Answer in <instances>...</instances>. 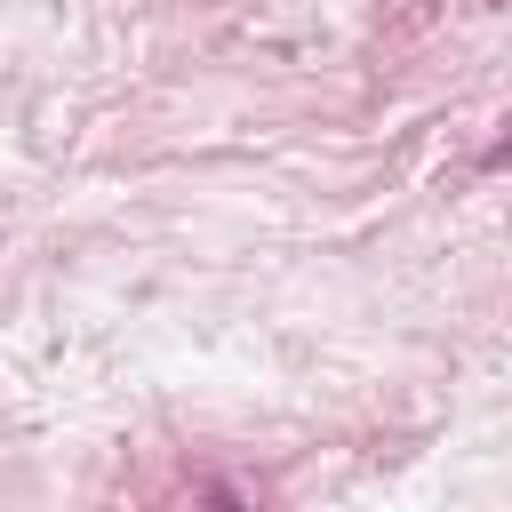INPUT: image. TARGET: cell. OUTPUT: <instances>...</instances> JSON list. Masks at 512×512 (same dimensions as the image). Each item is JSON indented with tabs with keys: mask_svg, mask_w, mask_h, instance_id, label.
<instances>
[{
	"mask_svg": "<svg viewBox=\"0 0 512 512\" xmlns=\"http://www.w3.org/2000/svg\"><path fill=\"white\" fill-rule=\"evenodd\" d=\"M208 512H240V496H216V504H208Z\"/></svg>",
	"mask_w": 512,
	"mask_h": 512,
	"instance_id": "6da1fadb",
	"label": "cell"
}]
</instances>
